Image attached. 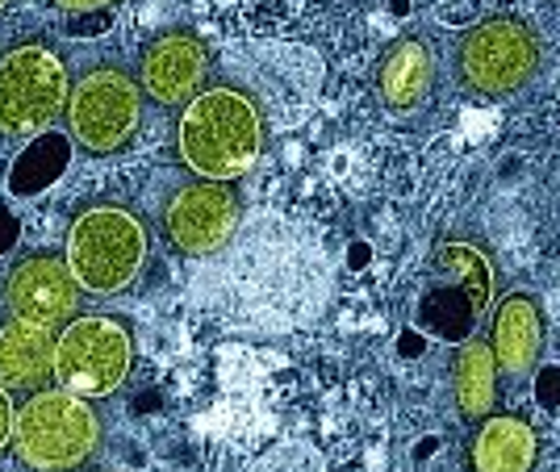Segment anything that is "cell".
Returning a JSON list of instances; mask_svg holds the SVG:
<instances>
[{
  "label": "cell",
  "mask_w": 560,
  "mask_h": 472,
  "mask_svg": "<svg viewBox=\"0 0 560 472\" xmlns=\"http://www.w3.org/2000/svg\"><path fill=\"white\" fill-rule=\"evenodd\" d=\"M264 146V118L256 101L238 88H201L185 101L176 126V151L197 180H226L247 176Z\"/></svg>",
  "instance_id": "obj_1"
},
{
  "label": "cell",
  "mask_w": 560,
  "mask_h": 472,
  "mask_svg": "<svg viewBox=\"0 0 560 472\" xmlns=\"http://www.w3.org/2000/svg\"><path fill=\"white\" fill-rule=\"evenodd\" d=\"M147 247H151V238H147L139 213L114 205V201H101L71 217L63 260L84 293L109 297V293H121L135 284V276L147 263Z\"/></svg>",
  "instance_id": "obj_2"
},
{
  "label": "cell",
  "mask_w": 560,
  "mask_h": 472,
  "mask_svg": "<svg viewBox=\"0 0 560 472\" xmlns=\"http://www.w3.org/2000/svg\"><path fill=\"white\" fill-rule=\"evenodd\" d=\"M96 444H101V423L93 405L63 385L30 389V398L18 405L13 448L30 469H80L93 460Z\"/></svg>",
  "instance_id": "obj_3"
},
{
  "label": "cell",
  "mask_w": 560,
  "mask_h": 472,
  "mask_svg": "<svg viewBox=\"0 0 560 472\" xmlns=\"http://www.w3.org/2000/svg\"><path fill=\"white\" fill-rule=\"evenodd\" d=\"M68 68L59 50L25 38L0 50V139L43 134L68 109Z\"/></svg>",
  "instance_id": "obj_4"
},
{
  "label": "cell",
  "mask_w": 560,
  "mask_h": 472,
  "mask_svg": "<svg viewBox=\"0 0 560 472\" xmlns=\"http://www.w3.org/2000/svg\"><path fill=\"white\" fill-rule=\"evenodd\" d=\"M130 364H135L130 331L109 314H75L55 331L50 377L89 402L117 393L130 377Z\"/></svg>",
  "instance_id": "obj_5"
},
{
  "label": "cell",
  "mask_w": 560,
  "mask_h": 472,
  "mask_svg": "<svg viewBox=\"0 0 560 472\" xmlns=\"http://www.w3.org/2000/svg\"><path fill=\"white\" fill-rule=\"evenodd\" d=\"M68 134L89 155H114L130 146L142 121V84L117 63H96L68 93Z\"/></svg>",
  "instance_id": "obj_6"
},
{
  "label": "cell",
  "mask_w": 560,
  "mask_h": 472,
  "mask_svg": "<svg viewBox=\"0 0 560 472\" xmlns=\"http://www.w3.org/2000/svg\"><path fill=\"white\" fill-rule=\"evenodd\" d=\"M539 68V43L532 25L498 13L468 25L456 43V80L472 96H511Z\"/></svg>",
  "instance_id": "obj_7"
},
{
  "label": "cell",
  "mask_w": 560,
  "mask_h": 472,
  "mask_svg": "<svg viewBox=\"0 0 560 472\" xmlns=\"http://www.w3.org/2000/svg\"><path fill=\"white\" fill-rule=\"evenodd\" d=\"M80 281L71 276L68 260L59 256H25L13 263V272L0 284V309L4 318H25V322H38L59 331L63 322H71L80 314Z\"/></svg>",
  "instance_id": "obj_8"
},
{
  "label": "cell",
  "mask_w": 560,
  "mask_h": 472,
  "mask_svg": "<svg viewBox=\"0 0 560 472\" xmlns=\"http://www.w3.org/2000/svg\"><path fill=\"white\" fill-rule=\"evenodd\" d=\"M238 231V192L226 180H197L164 210V235L180 256H213Z\"/></svg>",
  "instance_id": "obj_9"
},
{
  "label": "cell",
  "mask_w": 560,
  "mask_h": 472,
  "mask_svg": "<svg viewBox=\"0 0 560 472\" xmlns=\"http://www.w3.org/2000/svg\"><path fill=\"white\" fill-rule=\"evenodd\" d=\"M206 71H210V55L201 47V38L192 30H164L142 47L139 84L160 105H185L201 93Z\"/></svg>",
  "instance_id": "obj_10"
},
{
  "label": "cell",
  "mask_w": 560,
  "mask_h": 472,
  "mask_svg": "<svg viewBox=\"0 0 560 472\" xmlns=\"http://www.w3.org/2000/svg\"><path fill=\"white\" fill-rule=\"evenodd\" d=\"M539 343H544V314L532 293H511L502 297V306L493 309V359L498 373L511 377H527L539 359Z\"/></svg>",
  "instance_id": "obj_11"
},
{
  "label": "cell",
  "mask_w": 560,
  "mask_h": 472,
  "mask_svg": "<svg viewBox=\"0 0 560 472\" xmlns=\"http://www.w3.org/2000/svg\"><path fill=\"white\" fill-rule=\"evenodd\" d=\"M55 359V331L25 322V318H4L0 322V385L13 393L43 389Z\"/></svg>",
  "instance_id": "obj_12"
},
{
  "label": "cell",
  "mask_w": 560,
  "mask_h": 472,
  "mask_svg": "<svg viewBox=\"0 0 560 472\" xmlns=\"http://www.w3.org/2000/svg\"><path fill=\"white\" fill-rule=\"evenodd\" d=\"M431 80H435L431 50H427V43L415 38V34L397 38L394 47L381 55L376 75H373L381 105H385V109H394V114H406V109L422 105L427 93H431Z\"/></svg>",
  "instance_id": "obj_13"
},
{
  "label": "cell",
  "mask_w": 560,
  "mask_h": 472,
  "mask_svg": "<svg viewBox=\"0 0 560 472\" xmlns=\"http://www.w3.org/2000/svg\"><path fill=\"white\" fill-rule=\"evenodd\" d=\"M468 464L481 472H527L536 464V430L514 414H490L468 439Z\"/></svg>",
  "instance_id": "obj_14"
},
{
  "label": "cell",
  "mask_w": 560,
  "mask_h": 472,
  "mask_svg": "<svg viewBox=\"0 0 560 472\" xmlns=\"http://www.w3.org/2000/svg\"><path fill=\"white\" fill-rule=\"evenodd\" d=\"M452 389H456V405L468 426L490 418L498 405V359L493 347L481 339H468L465 347L452 359Z\"/></svg>",
  "instance_id": "obj_15"
},
{
  "label": "cell",
  "mask_w": 560,
  "mask_h": 472,
  "mask_svg": "<svg viewBox=\"0 0 560 472\" xmlns=\"http://www.w3.org/2000/svg\"><path fill=\"white\" fill-rule=\"evenodd\" d=\"M435 276L447 284H456L460 288V297H465L468 314L477 318V314H486L493 302V263L490 256L477 247V243H465V238H447L435 247Z\"/></svg>",
  "instance_id": "obj_16"
},
{
  "label": "cell",
  "mask_w": 560,
  "mask_h": 472,
  "mask_svg": "<svg viewBox=\"0 0 560 472\" xmlns=\"http://www.w3.org/2000/svg\"><path fill=\"white\" fill-rule=\"evenodd\" d=\"M13 418H18V410H13V398H9V389L0 385V451L9 448V439H13Z\"/></svg>",
  "instance_id": "obj_17"
},
{
  "label": "cell",
  "mask_w": 560,
  "mask_h": 472,
  "mask_svg": "<svg viewBox=\"0 0 560 472\" xmlns=\"http://www.w3.org/2000/svg\"><path fill=\"white\" fill-rule=\"evenodd\" d=\"M50 4L63 13H96V9H114L121 0H50Z\"/></svg>",
  "instance_id": "obj_18"
},
{
  "label": "cell",
  "mask_w": 560,
  "mask_h": 472,
  "mask_svg": "<svg viewBox=\"0 0 560 472\" xmlns=\"http://www.w3.org/2000/svg\"><path fill=\"white\" fill-rule=\"evenodd\" d=\"M0 9H4V0H0Z\"/></svg>",
  "instance_id": "obj_19"
}]
</instances>
